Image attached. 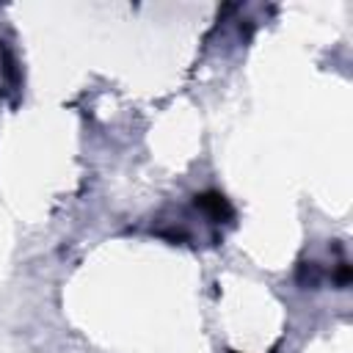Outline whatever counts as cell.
Instances as JSON below:
<instances>
[{
	"mask_svg": "<svg viewBox=\"0 0 353 353\" xmlns=\"http://www.w3.org/2000/svg\"><path fill=\"white\" fill-rule=\"evenodd\" d=\"M193 204H196V210H201V212L210 218V223H226V221H232V218H234L232 204H229V201H226V196H223V193H218V190L196 193V196H193Z\"/></svg>",
	"mask_w": 353,
	"mask_h": 353,
	"instance_id": "obj_1",
	"label": "cell"
},
{
	"mask_svg": "<svg viewBox=\"0 0 353 353\" xmlns=\"http://www.w3.org/2000/svg\"><path fill=\"white\" fill-rule=\"evenodd\" d=\"M229 353H237V350H229Z\"/></svg>",
	"mask_w": 353,
	"mask_h": 353,
	"instance_id": "obj_3",
	"label": "cell"
},
{
	"mask_svg": "<svg viewBox=\"0 0 353 353\" xmlns=\"http://www.w3.org/2000/svg\"><path fill=\"white\" fill-rule=\"evenodd\" d=\"M0 74H3L6 91L17 94V91H19V69H17V58H14V52L8 50L6 41H0Z\"/></svg>",
	"mask_w": 353,
	"mask_h": 353,
	"instance_id": "obj_2",
	"label": "cell"
}]
</instances>
